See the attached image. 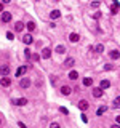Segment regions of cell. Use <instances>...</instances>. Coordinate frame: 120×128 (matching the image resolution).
<instances>
[{
    "label": "cell",
    "instance_id": "obj_1",
    "mask_svg": "<svg viewBox=\"0 0 120 128\" xmlns=\"http://www.w3.org/2000/svg\"><path fill=\"white\" fill-rule=\"evenodd\" d=\"M8 74H10V66H8V64L0 66V75H2V77H6Z\"/></svg>",
    "mask_w": 120,
    "mask_h": 128
},
{
    "label": "cell",
    "instance_id": "obj_2",
    "mask_svg": "<svg viewBox=\"0 0 120 128\" xmlns=\"http://www.w3.org/2000/svg\"><path fill=\"white\" fill-rule=\"evenodd\" d=\"M10 21H11V13L8 11L2 13V22H10Z\"/></svg>",
    "mask_w": 120,
    "mask_h": 128
},
{
    "label": "cell",
    "instance_id": "obj_3",
    "mask_svg": "<svg viewBox=\"0 0 120 128\" xmlns=\"http://www.w3.org/2000/svg\"><path fill=\"white\" fill-rule=\"evenodd\" d=\"M19 85H21V88H29V86H30V80L27 79V77H24L21 82H19Z\"/></svg>",
    "mask_w": 120,
    "mask_h": 128
},
{
    "label": "cell",
    "instance_id": "obj_4",
    "mask_svg": "<svg viewBox=\"0 0 120 128\" xmlns=\"http://www.w3.org/2000/svg\"><path fill=\"white\" fill-rule=\"evenodd\" d=\"M26 70H27V67H26V66L18 67V69H16V77H21V75H24V74H26Z\"/></svg>",
    "mask_w": 120,
    "mask_h": 128
},
{
    "label": "cell",
    "instance_id": "obj_5",
    "mask_svg": "<svg viewBox=\"0 0 120 128\" xmlns=\"http://www.w3.org/2000/svg\"><path fill=\"white\" fill-rule=\"evenodd\" d=\"M0 85H2V86H10V85H11V80H10L8 77H2V80H0Z\"/></svg>",
    "mask_w": 120,
    "mask_h": 128
},
{
    "label": "cell",
    "instance_id": "obj_6",
    "mask_svg": "<svg viewBox=\"0 0 120 128\" xmlns=\"http://www.w3.org/2000/svg\"><path fill=\"white\" fill-rule=\"evenodd\" d=\"M23 42L26 43V45H30V43L34 42V39H32V35H30V34H27V35H24L23 37Z\"/></svg>",
    "mask_w": 120,
    "mask_h": 128
},
{
    "label": "cell",
    "instance_id": "obj_7",
    "mask_svg": "<svg viewBox=\"0 0 120 128\" xmlns=\"http://www.w3.org/2000/svg\"><path fill=\"white\" fill-rule=\"evenodd\" d=\"M78 107H80V110H87L88 107H90V104H88V103H87V101H85V99H82L80 103H78Z\"/></svg>",
    "mask_w": 120,
    "mask_h": 128
},
{
    "label": "cell",
    "instance_id": "obj_8",
    "mask_svg": "<svg viewBox=\"0 0 120 128\" xmlns=\"http://www.w3.org/2000/svg\"><path fill=\"white\" fill-rule=\"evenodd\" d=\"M109 86H111V82H109V80H101V83H99V88L107 90Z\"/></svg>",
    "mask_w": 120,
    "mask_h": 128
},
{
    "label": "cell",
    "instance_id": "obj_9",
    "mask_svg": "<svg viewBox=\"0 0 120 128\" xmlns=\"http://www.w3.org/2000/svg\"><path fill=\"white\" fill-rule=\"evenodd\" d=\"M102 93H104V90H102V88H95L93 90V96L95 98H101Z\"/></svg>",
    "mask_w": 120,
    "mask_h": 128
},
{
    "label": "cell",
    "instance_id": "obj_10",
    "mask_svg": "<svg viewBox=\"0 0 120 128\" xmlns=\"http://www.w3.org/2000/svg\"><path fill=\"white\" fill-rule=\"evenodd\" d=\"M13 103H15L16 106H24V104H27V99L26 98H19V99H15Z\"/></svg>",
    "mask_w": 120,
    "mask_h": 128
},
{
    "label": "cell",
    "instance_id": "obj_11",
    "mask_svg": "<svg viewBox=\"0 0 120 128\" xmlns=\"http://www.w3.org/2000/svg\"><path fill=\"white\" fill-rule=\"evenodd\" d=\"M61 93H63L64 96H69L72 93V88H71V86H63V88H61Z\"/></svg>",
    "mask_w": 120,
    "mask_h": 128
},
{
    "label": "cell",
    "instance_id": "obj_12",
    "mask_svg": "<svg viewBox=\"0 0 120 128\" xmlns=\"http://www.w3.org/2000/svg\"><path fill=\"white\" fill-rule=\"evenodd\" d=\"M59 16H61V11H58V10H53V11L50 13V18L51 19H58Z\"/></svg>",
    "mask_w": 120,
    "mask_h": 128
},
{
    "label": "cell",
    "instance_id": "obj_13",
    "mask_svg": "<svg viewBox=\"0 0 120 128\" xmlns=\"http://www.w3.org/2000/svg\"><path fill=\"white\" fill-rule=\"evenodd\" d=\"M109 56H111L112 59H119V58H120V51H117V50H112V51L109 53Z\"/></svg>",
    "mask_w": 120,
    "mask_h": 128
},
{
    "label": "cell",
    "instance_id": "obj_14",
    "mask_svg": "<svg viewBox=\"0 0 120 128\" xmlns=\"http://www.w3.org/2000/svg\"><path fill=\"white\" fill-rule=\"evenodd\" d=\"M26 27H27V31H29V32L35 31V22H34V21H29V22L26 24Z\"/></svg>",
    "mask_w": 120,
    "mask_h": 128
},
{
    "label": "cell",
    "instance_id": "obj_15",
    "mask_svg": "<svg viewBox=\"0 0 120 128\" xmlns=\"http://www.w3.org/2000/svg\"><path fill=\"white\" fill-rule=\"evenodd\" d=\"M83 85L85 86H91V85H93V79H91V77H85V79H83Z\"/></svg>",
    "mask_w": 120,
    "mask_h": 128
},
{
    "label": "cell",
    "instance_id": "obj_16",
    "mask_svg": "<svg viewBox=\"0 0 120 128\" xmlns=\"http://www.w3.org/2000/svg\"><path fill=\"white\" fill-rule=\"evenodd\" d=\"M78 39H80V35H78V34H75V32L69 35V40H71V42H74V43H75V42H78Z\"/></svg>",
    "mask_w": 120,
    "mask_h": 128
},
{
    "label": "cell",
    "instance_id": "obj_17",
    "mask_svg": "<svg viewBox=\"0 0 120 128\" xmlns=\"http://www.w3.org/2000/svg\"><path fill=\"white\" fill-rule=\"evenodd\" d=\"M23 29H24V24H23L21 21H18V22L15 24V31H16V32H21Z\"/></svg>",
    "mask_w": 120,
    "mask_h": 128
},
{
    "label": "cell",
    "instance_id": "obj_18",
    "mask_svg": "<svg viewBox=\"0 0 120 128\" xmlns=\"http://www.w3.org/2000/svg\"><path fill=\"white\" fill-rule=\"evenodd\" d=\"M74 63H75L74 58H67L66 63H64V66H66V67H72V66H74Z\"/></svg>",
    "mask_w": 120,
    "mask_h": 128
},
{
    "label": "cell",
    "instance_id": "obj_19",
    "mask_svg": "<svg viewBox=\"0 0 120 128\" xmlns=\"http://www.w3.org/2000/svg\"><path fill=\"white\" fill-rule=\"evenodd\" d=\"M42 56H43L45 59H48V58L51 56V50H50V48H45V50H43V53H42Z\"/></svg>",
    "mask_w": 120,
    "mask_h": 128
},
{
    "label": "cell",
    "instance_id": "obj_20",
    "mask_svg": "<svg viewBox=\"0 0 120 128\" xmlns=\"http://www.w3.org/2000/svg\"><path fill=\"white\" fill-rule=\"evenodd\" d=\"M69 79H71V80H77V79H78V72H75V70H72V72L69 74Z\"/></svg>",
    "mask_w": 120,
    "mask_h": 128
},
{
    "label": "cell",
    "instance_id": "obj_21",
    "mask_svg": "<svg viewBox=\"0 0 120 128\" xmlns=\"http://www.w3.org/2000/svg\"><path fill=\"white\" fill-rule=\"evenodd\" d=\"M106 110H107V107H106V106H101V107L98 109V112H96V115H102Z\"/></svg>",
    "mask_w": 120,
    "mask_h": 128
},
{
    "label": "cell",
    "instance_id": "obj_22",
    "mask_svg": "<svg viewBox=\"0 0 120 128\" xmlns=\"http://www.w3.org/2000/svg\"><path fill=\"white\" fill-rule=\"evenodd\" d=\"M56 51L59 53V55H63V53H66V48H64V45H58V46H56Z\"/></svg>",
    "mask_w": 120,
    "mask_h": 128
},
{
    "label": "cell",
    "instance_id": "obj_23",
    "mask_svg": "<svg viewBox=\"0 0 120 128\" xmlns=\"http://www.w3.org/2000/svg\"><path fill=\"white\" fill-rule=\"evenodd\" d=\"M104 51V46L101 45V43H99V45H96V53H102Z\"/></svg>",
    "mask_w": 120,
    "mask_h": 128
},
{
    "label": "cell",
    "instance_id": "obj_24",
    "mask_svg": "<svg viewBox=\"0 0 120 128\" xmlns=\"http://www.w3.org/2000/svg\"><path fill=\"white\" fill-rule=\"evenodd\" d=\"M24 56H26V58H30V50H29V48L24 50Z\"/></svg>",
    "mask_w": 120,
    "mask_h": 128
},
{
    "label": "cell",
    "instance_id": "obj_25",
    "mask_svg": "<svg viewBox=\"0 0 120 128\" xmlns=\"http://www.w3.org/2000/svg\"><path fill=\"white\" fill-rule=\"evenodd\" d=\"M114 106H115V107H119V106H120V96H119V98H115V101H114Z\"/></svg>",
    "mask_w": 120,
    "mask_h": 128
},
{
    "label": "cell",
    "instance_id": "obj_26",
    "mask_svg": "<svg viewBox=\"0 0 120 128\" xmlns=\"http://www.w3.org/2000/svg\"><path fill=\"white\" fill-rule=\"evenodd\" d=\"M111 11H112V15H117V13H119V8H117V6H112Z\"/></svg>",
    "mask_w": 120,
    "mask_h": 128
},
{
    "label": "cell",
    "instance_id": "obj_27",
    "mask_svg": "<svg viewBox=\"0 0 120 128\" xmlns=\"http://www.w3.org/2000/svg\"><path fill=\"white\" fill-rule=\"evenodd\" d=\"M59 112H63V114H69V110H67L66 107H59Z\"/></svg>",
    "mask_w": 120,
    "mask_h": 128
},
{
    "label": "cell",
    "instance_id": "obj_28",
    "mask_svg": "<svg viewBox=\"0 0 120 128\" xmlns=\"http://www.w3.org/2000/svg\"><path fill=\"white\" fill-rule=\"evenodd\" d=\"M6 39H8V40H13V34H11V32H6Z\"/></svg>",
    "mask_w": 120,
    "mask_h": 128
},
{
    "label": "cell",
    "instance_id": "obj_29",
    "mask_svg": "<svg viewBox=\"0 0 120 128\" xmlns=\"http://www.w3.org/2000/svg\"><path fill=\"white\" fill-rule=\"evenodd\" d=\"M104 70H112V66H111V64H106V66H104Z\"/></svg>",
    "mask_w": 120,
    "mask_h": 128
},
{
    "label": "cell",
    "instance_id": "obj_30",
    "mask_svg": "<svg viewBox=\"0 0 120 128\" xmlns=\"http://www.w3.org/2000/svg\"><path fill=\"white\" fill-rule=\"evenodd\" d=\"M32 59H34V61H39L40 56H39V55H32Z\"/></svg>",
    "mask_w": 120,
    "mask_h": 128
},
{
    "label": "cell",
    "instance_id": "obj_31",
    "mask_svg": "<svg viewBox=\"0 0 120 128\" xmlns=\"http://www.w3.org/2000/svg\"><path fill=\"white\" fill-rule=\"evenodd\" d=\"M91 6H93V8H98V6H99V2H93V3H91Z\"/></svg>",
    "mask_w": 120,
    "mask_h": 128
},
{
    "label": "cell",
    "instance_id": "obj_32",
    "mask_svg": "<svg viewBox=\"0 0 120 128\" xmlns=\"http://www.w3.org/2000/svg\"><path fill=\"white\" fill-rule=\"evenodd\" d=\"M50 128H61V127L58 125V123H51V125H50Z\"/></svg>",
    "mask_w": 120,
    "mask_h": 128
},
{
    "label": "cell",
    "instance_id": "obj_33",
    "mask_svg": "<svg viewBox=\"0 0 120 128\" xmlns=\"http://www.w3.org/2000/svg\"><path fill=\"white\" fill-rule=\"evenodd\" d=\"M18 125H19V128H26V125H24V123H23V122H19V123H18Z\"/></svg>",
    "mask_w": 120,
    "mask_h": 128
},
{
    "label": "cell",
    "instance_id": "obj_34",
    "mask_svg": "<svg viewBox=\"0 0 120 128\" xmlns=\"http://www.w3.org/2000/svg\"><path fill=\"white\" fill-rule=\"evenodd\" d=\"M0 13H3V3H0Z\"/></svg>",
    "mask_w": 120,
    "mask_h": 128
},
{
    "label": "cell",
    "instance_id": "obj_35",
    "mask_svg": "<svg viewBox=\"0 0 120 128\" xmlns=\"http://www.w3.org/2000/svg\"><path fill=\"white\" fill-rule=\"evenodd\" d=\"M115 120H117V123L120 125V115H117V119H115Z\"/></svg>",
    "mask_w": 120,
    "mask_h": 128
},
{
    "label": "cell",
    "instance_id": "obj_36",
    "mask_svg": "<svg viewBox=\"0 0 120 128\" xmlns=\"http://www.w3.org/2000/svg\"><path fill=\"white\" fill-rule=\"evenodd\" d=\"M111 128H120V125H119V123H117V125H112Z\"/></svg>",
    "mask_w": 120,
    "mask_h": 128
},
{
    "label": "cell",
    "instance_id": "obj_37",
    "mask_svg": "<svg viewBox=\"0 0 120 128\" xmlns=\"http://www.w3.org/2000/svg\"><path fill=\"white\" fill-rule=\"evenodd\" d=\"M2 2H3V3H10V2H11V0H2Z\"/></svg>",
    "mask_w": 120,
    "mask_h": 128
},
{
    "label": "cell",
    "instance_id": "obj_38",
    "mask_svg": "<svg viewBox=\"0 0 120 128\" xmlns=\"http://www.w3.org/2000/svg\"><path fill=\"white\" fill-rule=\"evenodd\" d=\"M0 122H2V120H0Z\"/></svg>",
    "mask_w": 120,
    "mask_h": 128
}]
</instances>
